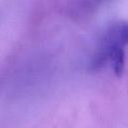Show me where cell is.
<instances>
[{
  "instance_id": "6da1fadb",
  "label": "cell",
  "mask_w": 128,
  "mask_h": 128,
  "mask_svg": "<svg viewBox=\"0 0 128 128\" xmlns=\"http://www.w3.org/2000/svg\"><path fill=\"white\" fill-rule=\"evenodd\" d=\"M128 45V21H117L110 24L101 34L93 66L109 65L113 72L120 76L125 66V48Z\"/></svg>"
}]
</instances>
